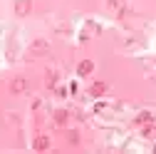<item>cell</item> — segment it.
Segmentation results:
<instances>
[{"mask_svg": "<svg viewBox=\"0 0 156 154\" xmlns=\"http://www.w3.org/2000/svg\"><path fill=\"white\" fill-rule=\"evenodd\" d=\"M25 90H27V80H23V77H17V80L10 82V92L12 94H23Z\"/></svg>", "mask_w": 156, "mask_h": 154, "instance_id": "6da1fadb", "label": "cell"}, {"mask_svg": "<svg viewBox=\"0 0 156 154\" xmlns=\"http://www.w3.org/2000/svg\"><path fill=\"white\" fill-rule=\"evenodd\" d=\"M92 70H94V62H92V60H82V62H80V67H77V72H80L82 77L92 75Z\"/></svg>", "mask_w": 156, "mask_h": 154, "instance_id": "7a4b0ae2", "label": "cell"}, {"mask_svg": "<svg viewBox=\"0 0 156 154\" xmlns=\"http://www.w3.org/2000/svg\"><path fill=\"white\" fill-rule=\"evenodd\" d=\"M30 0H17V3H15V13L17 15H25V13H30Z\"/></svg>", "mask_w": 156, "mask_h": 154, "instance_id": "3957f363", "label": "cell"}, {"mask_svg": "<svg viewBox=\"0 0 156 154\" xmlns=\"http://www.w3.org/2000/svg\"><path fill=\"white\" fill-rule=\"evenodd\" d=\"M104 92H107V85H102V82H97V85H92V94H94V97H102Z\"/></svg>", "mask_w": 156, "mask_h": 154, "instance_id": "277c9868", "label": "cell"}, {"mask_svg": "<svg viewBox=\"0 0 156 154\" xmlns=\"http://www.w3.org/2000/svg\"><path fill=\"white\" fill-rule=\"evenodd\" d=\"M45 50H47V42H45V40H35V42H32V52L40 55V52H45Z\"/></svg>", "mask_w": 156, "mask_h": 154, "instance_id": "5b68a950", "label": "cell"}, {"mask_svg": "<svg viewBox=\"0 0 156 154\" xmlns=\"http://www.w3.org/2000/svg\"><path fill=\"white\" fill-rule=\"evenodd\" d=\"M50 147V139L47 137H37L35 139V149H47Z\"/></svg>", "mask_w": 156, "mask_h": 154, "instance_id": "8992f818", "label": "cell"}, {"mask_svg": "<svg viewBox=\"0 0 156 154\" xmlns=\"http://www.w3.org/2000/svg\"><path fill=\"white\" fill-rule=\"evenodd\" d=\"M65 119H67V112H57V122H60V124H62Z\"/></svg>", "mask_w": 156, "mask_h": 154, "instance_id": "52a82bcc", "label": "cell"}, {"mask_svg": "<svg viewBox=\"0 0 156 154\" xmlns=\"http://www.w3.org/2000/svg\"><path fill=\"white\" fill-rule=\"evenodd\" d=\"M109 3H112V5H114V8H119V5H122V3H124V0H109Z\"/></svg>", "mask_w": 156, "mask_h": 154, "instance_id": "ba28073f", "label": "cell"}]
</instances>
